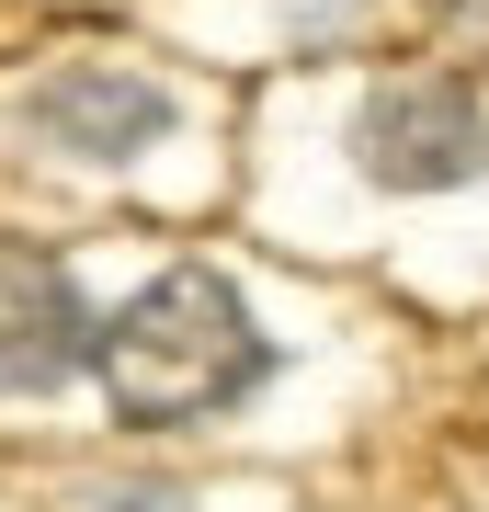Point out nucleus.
<instances>
[{"instance_id":"obj_1","label":"nucleus","mask_w":489,"mask_h":512,"mask_svg":"<svg viewBox=\"0 0 489 512\" xmlns=\"http://www.w3.org/2000/svg\"><path fill=\"white\" fill-rule=\"evenodd\" d=\"M262 330L239 308L228 274H205V262H171V274H148L126 308L103 319V342H91V376H103V399L137 421V433H171V421H205L228 399H251L262 387Z\"/></svg>"},{"instance_id":"obj_2","label":"nucleus","mask_w":489,"mask_h":512,"mask_svg":"<svg viewBox=\"0 0 489 512\" xmlns=\"http://www.w3.org/2000/svg\"><path fill=\"white\" fill-rule=\"evenodd\" d=\"M353 171L387 194H455L489 171V103L444 69H410V80H376L353 103Z\"/></svg>"},{"instance_id":"obj_3","label":"nucleus","mask_w":489,"mask_h":512,"mask_svg":"<svg viewBox=\"0 0 489 512\" xmlns=\"http://www.w3.org/2000/svg\"><path fill=\"white\" fill-rule=\"evenodd\" d=\"M23 126H35L57 160L126 171V160H148V148L182 126V103H171V80H148V69H114V57H69V69H46L35 92H23Z\"/></svg>"},{"instance_id":"obj_5","label":"nucleus","mask_w":489,"mask_h":512,"mask_svg":"<svg viewBox=\"0 0 489 512\" xmlns=\"http://www.w3.org/2000/svg\"><path fill=\"white\" fill-rule=\"evenodd\" d=\"M103 512H194L182 490H126V501H103Z\"/></svg>"},{"instance_id":"obj_4","label":"nucleus","mask_w":489,"mask_h":512,"mask_svg":"<svg viewBox=\"0 0 489 512\" xmlns=\"http://www.w3.org/2000/svg\"><path fill=\"white\" fill-rule=\"evenodd\" d=\"M103 342V319L80 308V274L35 239H0V387H69Z\"/></svg>"}]
</instances>
